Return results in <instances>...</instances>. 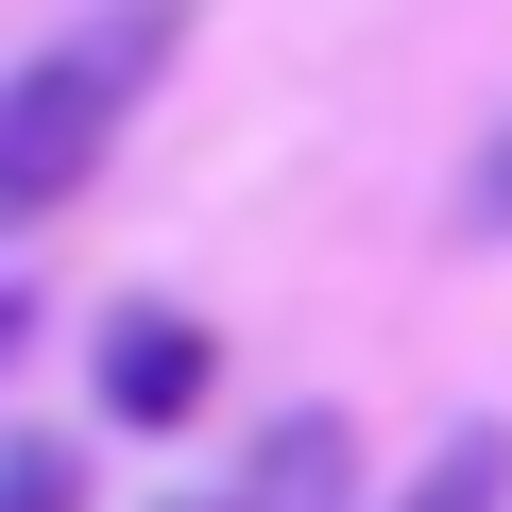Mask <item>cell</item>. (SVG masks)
<instances>
[{
    "mask_svg": "<svg viewBox=\"0 0 512 512\" xmlns=\"http://www.w3.org/2000/svg\"><path fill=\"white\" fill-rule=\"evenodd\" d=\"M171 52H188V0H103V18H69L0 86V239H35L52 205H86V171L120 154V120L154 103Z\"/></svg>",
    "mask_w": 512,
    "mask_h": 512,
    "instance_id": "obj_1",
    "label": "cell"
},
{
    "mask_svg": "<svg viewBox=\"0 0 512 512\" xmlns=\"http://www.w3.org/2000/svg\"><path fill=\"white\" fill-rule=\"evenodd\" d=\"M205 376H222V342H205L188 308H120V325H103V410H120V427H188Z\"/></svg>",
    "mask_w": 512,
    "mask_h": 512,
    "instance_id": "obj_2",
    "label": "cell"
},
{
    "mask_svg": "<svg viewBox=\"0 0 512 512\" xmlns=\"http://www.w3.org/2000/svg\"><path fill=\"white\" fill-rule=\"evenodd\" d=\"M205 512H359V427H342V410H291V427H256V461H239Z\"/></svg>",
    "mask_w": 512,
    "mask_h": 512,
    "instance_id": "obj_3",
    "label": "cell"
},
{
    "mask_svg": "<svg viewBox=\"0 0 512 512\" xmlns=\"http://www.w3.org/2000/svg\"><path fill=\"white\" fill-rule=\"evenodd\" d=\"M393 512H512V444H495V427H461V444H444Z\"/></svg>",
    "mask_w": 512,
    "mask_h": 512,
    "instance_id": "obj_4",
    "label": "cell"
},
{
    "mask_svg": "<svg viewBox=\"0 0 512 512\" xmlns=\"http://www.w3.org/2000/svg\"><path fill=\"white\" fill-rule=\"evenodd\" d=\"M0 512H86V461L69 444H0Z\"/></svg>",
    "mask_w": 512,
    "mask_h": 512,
    "instance_id": "obj_5",
    "label": "cell"
},
{
    "mask_svg": "<svg viewBox=\"0 0 512 512\" xmlns=\"http://www.w3.org/2000/svg\"><path fill=\"white\" fill-rule=\"evenodd\" d=\"M18 325H35V308H18V291H0V359H18Z\"/></svg>",
    "mask_w": 512,
    "mask_h": 512,
    "instance_id": "obj_6",
    "label": "cell"
}]
</instances>
